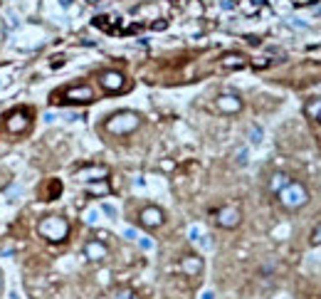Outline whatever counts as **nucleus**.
<instances>
[{
    "mask_svg": "<svg viewBox=\"0 0 321 299\" xmlns=\"http://www.w3.org/2000/svg\"><path fill=\"white\" fill-rule=\"evenodd\" d=\"M84 255H87L92 262H99V260H104V257L109 255V250H106V245H104L101 240H92V242H87Z\"/></svg>",
    "mask_w": 321,
    "mask_h": 299,
    "instance_id": "5",
    "label": "nucleus"
},
{
    "mask_svg": "<svg viewBox=\"0 0 321 299\" xmlns=\"http://www.w3.org/2000/svg\"><path fill=\"white\" fill-rule=\"evenodd\" d=\"M203 299H215V294H213V292L208 289V292H203Z\"/></svg>",
    "mask_w": 321,
    "mask_h": 299,
    "instance_id": "25",
    "label": "nucleus"
},
{
    "mask_svg": "<svg viewBox=\"0 0 321 299\" xmlns=\"http://www.w3.org/2000/svg\"><path fill=\"white\" fill-rule=\"evenodd\" d=\"M89 191H92V193H109V186H106V183H92Z\"/></svg>",
    "mask_w": 321,
    "mask_h": 299,
    "instance_id": "19",
    "label": "nucleus"
},
{
    "mask_svg": "<svg viewBox=\"0 0 321 299\" xmlns=\"http://www.w3.org/2000/svg\"><path fill=\"white\" fill-rule=\"evenodd\" d=\"M101 87L109 92H121L124 89V77L119 72H104L101 74Z\"/></svg>",
    "mask_w": 321,
    "mask_h": 299,
    "instance_id": "8",
    "label": "nucleus"
},
{
    "mask_svg": "<svg viewBox=\"0 0 321 299\" xmlns=\"http://www.w3.org/2000/svg\"><path fill=\"white\" fill-rule=\"evenodd\" d=\"M0 289H3V282H0Z\"/></svg>",
    "mask_w": 321,
    "mask_h": 299,
    "instance_id": "28",
    "label": "nucleus"
},
{
    "mask_svg": "<svg viewBox=\"0 0 321 299\" xmlns=\"http://www.w3.org/2000/svg\"><path fill=\"white\" fill-rule=\"evenodd\" d=\"M181 267H183L186 274L195 277V274H200V269H203V260H200V257H183Z\"/></svg>",
    "mask_w": 321,
    "mask_h": 299,
    "instance_id": "9",
    "label": "nucleus"
},
{
    "mask_svg": "<svg viewBox=\"0 0 321 299\" xmlns=\"http://www.w3.org/2000/svg\"><path fill=\"white\" fill-rule=\"evenodd\" d=\"M218 109L225 111V114H235V111L242 109V101L235 94H223V97H218Z\"/></svg>",
    "mask_w": 321,
    "mask_h": 299,
    "instance_id": "6",
    "label": "nucleus"
},
{
    "mask_svg": "<svg viewBox=\"0 0 321 299\" xmlns=\"http://www.w3.org/2000/svg\"><path fill=\"white\" fill-rule=\"evenodd\" d=\"M82 181H94V178H106V168L104 166H89V168H84V171H79L77 173Z\"/></svg>",
    "mask_w": 321,
    "mask_h": 299,
    "instance_id": "11",
    "label": "nucleus"
},
{
    "mask_svg": "<svg viewBox=\"0 0 321 299\" xmlns=\"http://www.w3.org/2000/svg\"><path fill=\"white\" fill-rule=\"evenodd\" d=\"M259 141H262V129H259V126H252V129H250V143L257 146Z\"/></svg>",
    "mask_w": 321,
    "mask_h": 299,
    "instance_id": "14",
    "label": "nucleus"
},
{
    "mask_svg": "<svg viewBox=\"0 0 321 299\" xmlns=\"http://www.w3.org/2000/svg\"><path fill=\"white\" fill-rule=\"evenodd\" d=\"M141 223L146 228H158V225H163V213L158 208H146V210H141Z\"/></svg>",
    "mask_w": 321,
    "mask_h": 299,
    "instance_id": "7",
    "label": "nucleus"
},
{
    "mask_svg": "<svg viewBox=\"0 0 321 299\" xmlns=\"http://www.w3.org/2000/svg\"><path fill=\"white\" fill-rule=\"evenodd\" d=\"M306 114L316 119V116L321 114V99H314V101H309V104H306Z\"/></svg>",
    "mask_w": 321,
    "mask_h": 299,
    "instance_id": "13",
    "label": "nucleus"
},
{
    "mask_svg": "<svg viewBox=\"0 0 321 299\" xmlns=\"http://www.w3.org/2000/svg\"><path fill=\"white\" fill-rule=\"evenodd\" d=\"M245 164H247V151L242 148V151L237 154V166H245Z\"/></svg>",
    "mask_w": 321,
    "mask_h": 299,
    "instance_id": "23",
    "label": "nucleus"
},
{
    "mask_svg": "<svg viewBox=\"0 0 321 299\" xmlns=\"http://www.w3.org/2000/svg\"><path fill=\"white\" fill-rule=\"evenodd\" d=\"M124 235H126L128 240H138V233H136L133 228H126V230H124Z\"/></svg>",
    "mask_w": 321,
    "mask_h": 299,
    "instance_id": "24",
    "label": "nucleus"
},
{
    "mask_svg": "<svg viewBox=\"0 0 321 299\" xmlns=\"http://www.w3.org/2000/svg\"><path fill=\"white\" fill-rule=\"evenodd\" d=\"M138 126V116L133 114V111H119V114H114L109 121H106V129L111 131V133H128V131H133Z\"/></svg>",
    "mask_w": 321,
    "mask_h": 299,
    "instance_id": "3",
    "label": "nucleus"
},
{
    "mask_svg": "<svg viewBox=\"0 0 321 299\" xmlns=\"http://www.w3.org/2000/svg\"><path fill=\"white\" fill-rule=\"evenodd\" d=\"M138 245H141L143 250H153V242H151L148 237H138Z\"/></svg>",
    "mask_w": 321,
    "mask_h": 299,
    "instance_id": "22",
    "label": "nucleus"
},
{
    "mask_svg": "<svg viewBox=\"0 0 321 299\" xmlns=\"http://www.w3.org/2000/svg\"><path fill=\"white\" fill-rule=\"evenodd\" d=\"M279 200H282V205L284 208H289V210H296V208H301V205H306V200H309V193H306V188L301 186V183H287L279 193Z\"/></svg>",
    "mask_w": 321,
    "mask_h": 299,
    "instance_id": "1",
    "label": "nucleus"
},
{
    "mask_svg": "<svg viewBox=\"0 0 321 299\" xmlns=\"http://www.w3.org/2000/svg\"><path fill=\"white\" fill-rule=\"evenodd\" d=\"M188 235H191V240H193V242H198V240H200V228H191V230H188Z\"/></svg>",
    "mask_w": 321,
    "mask_h": 299,
    "instance_id": "21",
    "label": "nucleus"
},
{
    "mask_svg": "<svg viewBox=\"0 0 321 299\" xmlns=\"http://www.w3.org/2000/svg\"><path fill=\"white\" fill-rule=\"evenodd\" d=\"M96 220H99V210H87V213H84V223L94 225Z\"/></svg>",
    "mask_w": 321,
    "mask_h": 299,
    "instance_id": "18",
    "label": "nucleus"
},
{
    "mask_svg": "<svg viewBox=\"0 0 321 299\" xmlns=\"http://www.w3.org/2000/svg\"><path fill=\"white\" fill-rule=\"evenodd\" d=\"M225 65H235V67H242V65H245V60H242L240 55H230V57H225Z\"/></svg>",
    "mask_w": 321,
    "mask_h": 299,
    "instance_id": "17",
    "label": "nucleus"
},
{
    "mask_svg": "<svg viewBox=\"0 0 321 299\" xmlns=\"http://www.w3.org/2000/svg\"><path fill=\"white\" fill-rule=\"evenodd\" d=\"M67 97L72 101H92V87H72Z\"/></svg>",
    "mask_w": 321,
    "mask_h": 299,
    "instance_id": "10",
    "label": "nucleus"
},
{
    "mask_svg": "<svg viewBox=\"0 0 321 299\" xmlns=\"http://www.w3.org/2000/svg\"><path fill=\"white\" fill-rule=\"evenodd\" d=\"M311 245L314 247H321V223L314 228V233H311Z\"/></svg>",
    "mask_w": 321,
    "mask_h": 299,
    "instance_id": "16",
    "label": "nucleus"
},
{
    "mask_svg": "<svg viewBox=\"0 0 321 299\" xmlns=\"http://www.w3.org/2000/svg\"><path fill=\"white\" fill-rule=\"evenodd\" d=\"M13 299H20V297H18V292H13Z\"/></svg>",
    "mask_w": 321,
    "mask_h": 299,
    "instance_id": "26",
    "label": "nucleus"
},
{
    "mask_svg": "<svg viewBox=\"0 0 321 299\" xmlns=\"http://www.w3.org/2000/svg\"><path fill=\"white\" fill-rule=\"evenodd\" d=\"M316 119H319V121H321V114H319V116H316Z\"/></svg>",
    "mask_w": 321,
    "mask_h": 299,
    "instance_id": "27",
    "label": "nucleus"
},
{
    "mask_svg": "<svg viewBox=\"0 0 321 299\" xmlns=\"http://www.w3.org/2000/svg\"><path fill=\"white\" fill-rule=\"evenodd\" d=\"M111 299H138V297H136V292H131V289H119Z\"/></svg>",
    "mask_w": 321,
    "mask_h": 299,
    "instance_id": "15",
    "label": "nucleus"
},
{
    "mask_svg": "<svg viewBox=\"0 0 321 299\" xmlns=\"http://www.w3.org/2000/svg\"><path fill=\"white\" fill-rule=\"evenodd\" d=\"M40 233H42L47 240H52V242H62V240L67 237V233H69V225H67L64 218L52 215V218H45V220L40 223Z\"/></svg>",
    "mask_w": 321,
    "mask_h": 299,
    "instance_id": "2",
    "label": "nucleus"
},
{
    "mask_svg": "<svg viewBox=\"0 0 321 299\" xmlns=\"http://www.w3.org/2000/svg\"><path fill=\"white\" fill-rule=\"evenodd\" d=\"M240 208L235 205H227V208H220L218 210V225L220 228H237L240 225Z\"/></svg>",
    "mask_w": 321,
    "mask_h": 299,
    "instance_id": "4",
    "label": "nucleus"
},
{
    "mask_svg": "<svg viewBox=\"0 0 321 299\" xmlns=\"http://www.w3.org/2000/svg\"><path fill=\"white\" fill-rule=\"evenodd\" d=\"M287 183H289V176H287V173H274V176L269 178V191H272V193H279Z\"/></svg>",
    "mask_w": 321,
    "mask_h": 299,
    "instance_id": "12",
    "label": "nucleus"
},
{
    "mask_svg": "<svg viewBox=\"0 0 321 299\" xmlns=\"http://www.w3.org/2000/svg\"><path fill=\"white\" fill-rule=\"evenodd\" d=\"M101 213H106L109 218H116V208H114V205H109V203H104V205H101Z\"/></svg>",
    "mask_w": 321,
    "mask_h": 299,
    "instance_id": "20",
    "label": "nucleus"
}]
</instances>
